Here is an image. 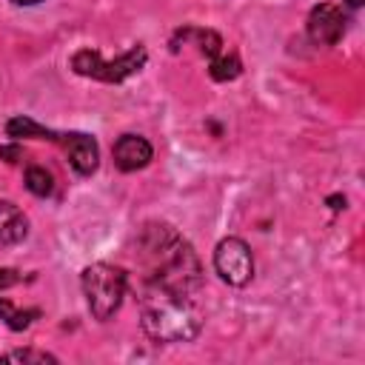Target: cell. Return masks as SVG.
I'll use <instances>...</instances> for the list:
<instances>
[{
	"mask_svg": "<svg viewBox=\"0 0 365 365\" xmlns=\"http://www.w3.org/2000/svg\"><path fill=\"white\" fill-rule=\"evenodd\" d=\"M14 6H37V3H43V0H11Z\"/></svg>",
	"mask_w": 365,
	"mask_h": 365,
	"instance_id": "d6986e66",
	"label": "cell"
},
{
	"mask_svg": "<svg viewBox=\"0 0 365 365\" xmlns=\"http://www.w3.org/2000/svg\"><path fill=\"white\" fill-rule=\"evenodd\" d=\"M37 317H40V311H37V308L20 311V308H14L9 299H0V319H3L11 331H26Z\"/></svg>",
	"mask_w": 365,
	"mask_h": 365,
	"instance_id": "4fadbf2b",
	"label": "cell"
},
{
	"mask_svg": "<svg viewBox=\"0 0 365 365\" xmlns=\"http://www.w3.org/2000/svg\"><path fill=\"white\" fill-rule=\"evenodd\" d=\"M208 74L217 83H228L242 74V63L237 54H217L214 60H208Z\"/></svg>",
	"mask_w": 365,
	"mask_h": 365,
	"instance_id": "7c38bea8",
	"label": "cell"
},
{
	"mask_svg": "<svg viewBox=\"0 0 365 365\" xmlns=\"http://www.w3.org/2000/svg\"><path fill=\"white\" fill-rule=\"evenodd\" d=\"M180 46H197V51L205 60H214L217 54H222V37L214 29H200V26L177 29L174 37H171V48L177 51Z\"/></svg>",
	"mask_w": 365,
	"mask_h": 365,
	"instance_id": "9c48e42d",
	"label": "cell"
},
{
	"mask_svg": "<svg viewBox=\"0 0 365 365\" xmlns=\"http://www.w3.org/2000/svg\"><path fill=\"white\" fill-rule=\"evenodd\" d=\"M6 134H9L11 140H48V143H57V137H60V131L46 128V125H40L37 120H31V117H26V114L11 117V120L6 123Z\"/></svg>",
	"mask_w": 365,
	"mask_h": 365,
	"instance_id": "8fae6325",
	"label": "cell"
},
{
	"mask_svg": "<svg viewBox=\"0 0 365 365\" xmlns=\"http://www.w3.org/2000/svg\"><path fill=\"white\" fill-rule=\"evenodd\" d=\"M145 63H148V51L143 43L131 46L128 51H123L114 60H103L100 51H94V48H80L71 54V71L80 77L100 80V83H125L128 77L140 74Z\"/></svg>",
	"mask_w": 365,
	"mask_h": 365,
	"instance_id": "277c9868",
	"label": "cell"
},
{
	"mask_svg": "<svg viewBox=\"0 0 365 365\" xmlns=\"http://www.w3.org/2000/svg\"><path fill=\"white\" fill-rule=\"evenodd\" d=\"M305 29L317 46H336L348 29V14L336 3H319L308 11Z\"/></svg>",
	"mask_w": 365,
	"mask_h": 365,
	"instance_id": "8992f818",
	"label": "cell"
},
{
	"mask_svg": "<svg viewBox=\"0 0 365 365\" xmlns=\"http://www.w3.org/2000/svg\"><path fill=\"white\" fill-rule=\"evenodd\" d=\"M57 145L63 148L68 165L80 177H88V174L97 171V165H100V145H97V140L91 134H86V131H60Z\"/></svg>",
	"mask_w": 365,
	"mask_h": 365,
	"instance_id": "52a82bcc",
	"label": "cell"
},
{
	"mask_svg": "<svg viewBox=\"0 0 365 365\" xmlns=\"http://www.w3.org/2000/svg\"><path fill=\"white\" fill-rule=\"evenodd\" d=\"M137 259L143 268V282L160 285L174 294L197 297L202 291V265L191 242L182 240L165 222H148L137 240Z\"/></svg>",
	"mask_w": 365,
	"mask_h": 365,
	"instance_id": "6da1fadb",
	"label": "cell"
},
{
	"mask_svg": "<svg viewBox=\"0 0 365 365\" xmlns=\"http://www.w3.org/2000/svg\"><path fill=\"white\" fill-rule=\"evenodd\" d=\"M202 308L197 305V297L174 294L160 285L143 282L140 291V328L145 336L157 345H177L191 342L202 331Z\"/></svg>",
	"mask_w": 365,
	"mask_h": 365,
	"instance_id": "7a4b0ae2",
	"label": "cell"
},
{
	"mask_svg": "<svg viewBox=\"0 0 365 365\" xmlns=\"http://www.w3.org/2000/svg\"><path fill=\"white\" fill-rule=\"evenodd\" d=\"M26 234H29L26 214L14 202L0 200V245H17L26 240Z\"/></svg>",
	"mask_w": 365,
	"mask_h": 365,
	"instance_id": "30bf717a",
	"label": "cell"
},
{
	"mask_svg": "<svg viewBox=\"0 0 365 365\" xmlns=\"http://www.w3.org/2000/svg\"><path fill=\"white\" fill-rule=\"evenodd\" d=\"M0 157H6V163H17L23 157L20 145H0Z\"/></svg>",
	"mask_w": 365,
	"mask_h": 365,
	"instance_id": "e0dca14e",
	"label": "cell"
},
{
	"mask_svg": "<svg viewBox=\"0 0 365 365\" xmlns=\"http://www.w3.org/2000/svg\"><path fill=\"white\" fill-rule=\"evenodd\" d=\"M214 271L231 288L248 285L251 277H254V254H251L248 242L240 240V237L220 240L217 248H214Z\"/></svg>",
	"mask_w": 365,
	"mask_h": 365,
	"instance_id": "5b68a950",
	"label": "cell"
},
{
	"mask_svg": "<svg viewBox=\"0 0 365 365\" xmlns=\"http://www.w3.org/2000/svg\"><path fill=\"white\" fill-rule=\"evenodd\" d=\"M80 285H83V297H86L91 317L106 322L123 305V297L128 288V274L111 262H91L83 268Z\"/></svg>",
	"mask_w": 365,
	"mask_h": 365,
	"instance_id": "3957f363",
	"label": "cell"
},
{
	"mask_svg": "<svg viewBox=\"0 0 365 365\" xmlns=\"http://www.w3.org/2000/svg\"><path fill=\"white\" fill-rule=\"evenodd\" d=\"M0 362H34V365H46V362H57L54 354L48 351H34V348H17V351H6L0 354Z\"/></svg>",
	"mask_w": 365,
	"mask_h": 365,
	"instance_id": "9a60e30c",
	"label": "cell"
},
{
	"mask_svg": "<svg viewBox=\"0 0 365 365\" xmlns=\"http://www.w3.org/2000/svg\"><path fill=\"white\" fill-rule=\"evenodd\" d=\"M20 279H23V274H20L17 268H0V291L14 288Z\"/></svg>",
	"mask_w": 365,
	"mask_h": 365,
	"instance_id": "2e32d148",
	"label": "cell"
},
{
	"mask_svg": "<svg viewBox=\"0 0 365 365\" xmlns=\"http://www.w3.org/2000/svg\"><path fill=\"white\" fill-rule=\"evenodd\" d=\"M345 6H348V9H359V6H362V0H345Z\"/></svg>",
	"mask_w": 365,
	"mask_h": 365,
	"instance_id": "ffe728a7",
	"label": "cell"
},
{
	"mask_svg": "<svg viewBox=\"0 0 365 365\" xmlns=\"http://www.w3.org/2000/svg\"><path fill=\"white\" fill-rule=\"evenodd\" d=\"M23 180H26V188H29L34 197H48V194L54 191V177H51V171L43 168V165H29Z\"/></svg>",
	"mask_w": 365,
	"mask_h": 365,
	"instance_id": "5bb4252c",
	"label": "cell"
},
{
	"mask_svg": "<svg viewBox=\"0 0 365 365\" xmlns=\"http://www.w3.org/2000/svg\"><path fill=\"white\" fill-rule=\"evenodd\" d=\"M328 205H331V211H339V208H345V197L334 194V197H328Z\"/></svg>",
	"mask_w": 365,
	"mask_h": 365,
	"instance_id": "ac0fdd59",
	"label": "cell"
},
{
	"mask_svg": "<svg viewBox=\"0 0 365 365\" xmlns=\"http://www.w3.org/2000/svg\"><path fill=\"white\" fill-rule=\"evenodd\" d=\"M111 154H114V165L120 171L131 174V171H140V168H145L151 163L154 148L143 134H123V137H117Z\"/></svg>",
	"mask_w": 365,
	"mask_h": 365,
	"instance_id": "ba28073f",
	"label": "cell"
}]
</instances>
